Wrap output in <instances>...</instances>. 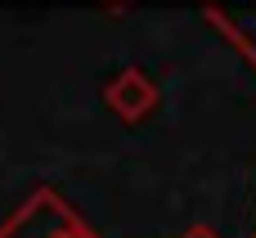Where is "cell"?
I'll return each instance as SVG.
<instances>
[{
	"mask_svg": "<svg viewBox=\"0 0 256 238\" xmlns=\"http://www.w3.org/2000/svg\"><path fill=\"white\" fill-rule=\"evenodd\" d=\"M0 238H99L54 189H32L27 202L0 225Z\"/></svg>",
	"mask_w": 256,
	"mask_h": 238,
	"instance_id": "1",
	"label": "cell"
},
{
	"mask_svg": "<svg viewBox=\"0 0 256 238\" xmlns=\"http://www.w3.org/2000/svg\"><path fill=\"white\" fill-rule=\"evenodd\" d=\"M180 238H220V234H216L212 225H189V230H184Z\"/></svg>",
	"mask_w": 256,
	"mask_h": 238,
	"instance_id": "5",
	"label": "cell"
},
{
	"mask_svg": "<svg viewBox=\"0 0 256 238\" xmlns=\"http://www.w3.org/2000/svg\"><path fill=\"white\" fill-rule=\"evenodd\" d=\"M202 14L256 63V0H202Z\"/></svg>",
	"mask_w": 256,
	"mask_h": 238,
	"instance_id": "3",
	"label": "cell"
},
{
	"mask_svg": "<svg viewBox=\"0 0 256 238\" xmlns=\"http://www.w3.org/2000/svg\"><path fill=\"white\" fill-rule=\"evenodd\" d=\"M94 4H99V9H108V14H126L135 0H94Z\"/></svg>",
	"mask_w": 256,
	"mask_h": 238,
	"instance_id": "4",
	"label": "cell"
},
{
	"mask_svg": "<svg viewBox=\"0 0 256 238\" xmlns=\"http://www.w3.org/2000/svg\"><path fill=\"white\" fill-rule=\"evenodd\" d=\"M104 99H108V108H112L122 122H140V117L153 112V104H158V86H153L148 72H140V68H122V72L104 86Z\"/></svg>",
	"mask_w": 256,
	"mask_h": 238,
	"instance_id": "2",
	"label": "cell"
}]
</instances>
